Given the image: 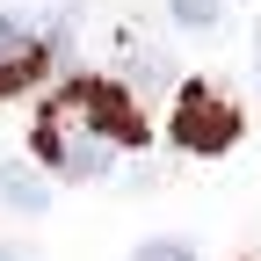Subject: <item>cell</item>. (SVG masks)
<instances>
[{
	"mask_svg": "<svg viewBox=\"0 0 261 261\" xmlns=\"http://www.w3.org/2000/svg\"><path fill=\"white\" fill-rule=\"evenodd\" d=\"M254 73H261V29H254Z\"/></svg>",
	"mask_w": 261,
	"mask_h": 261,
	"instance_id": "9c48e42d",
	"label": "cell"
},
{
	"mask_svg": "<svg viewBox=\"0 0 261 261\" xmlns=\"http://www.w3.org/2000/svg\"><path fill=\"white\" fill-rule=\"evenodd\" d=\"M167 130H174L181 152H232V145H240V109L225 102L218 87H181Z\"/></svg>",
	"mask_w": 261,
	"mask_h": 261,
	"instance_id": "7a4b0ae2",
	"label": "cell"
},
{
	"mask_svg": "<svg viewBox=\"0 0 261 261\" xmlns=\"http://www.w3.org/2000/svg\"><path fill=\"white\" fill-rule=\"evenodd\" d=\"M37 152H44V167L65 174V181H94V174L116 160V145H109L73 102H65V94L44 102V116H37Z\"/></svg>",
	"mask_w": 261,
	"mask_h": 261,
	"instance_id": "6da1fadb",
	"label": "cell"
},
{
	"mask_svg": "<svg viewBox=\"0 0 261 261\" xmlns=\"http://www.w3.org/2000/svg\"><path fill=\"white\" fill-rule=\"evenodd\" d=\"M0 203L8 211H51V174H37L29 160H0Z\"/></svg>",
	"mask_w": 261,
	"mask_h": 261,
	"instance_id": "5b68a950",
	"label": "cell"
},
{
	"mask_svg": "<svg viewBox=\"0 0 261 261\" xmlns=\"http://www.w3.org/2000/svg\"><path fill=\"white\" fill-rule=\"evenodd\" d=\"M130 261H196V247H189V240H145Z\"/></svg>",
	"mask_w": 261,
	"mask_h": 261,
	"instance_id": "52a82bcc",
	"label": "cell"
},
{
	"mask_svg": "<svg viewBox=\"0 0 261 261\" xmlns=\"http://www.w3.org/2000/svg\"><path fill=\"white\" fill-rule=\"evenodd\" d=\"M65 102H73L94 130H102L109 145H138L145 138V123H138V102H130V94L116 87V80H73L65 87Z\"/></svg>",
	"mask_w": 261,
	"mask_h": 261,
	"instance_id": "3957f363",
	"label": "cell"
},
{
	"mask_svg": "<svg viewBox=\"0 0 261 261\" xmlns=\"http://www.w3.org/2000/svg\"><path fill=\"white\" fill-rule=\"evenodd\" d=\"M0 261H29V254H22V247H0Z\"/></svg>",
	"mask_w": 261,
	"mask_h": 261,
	"instance_id": "ba28073f",
	"label": "cell"
},
{
	"mask_svg": "<svg viewBox=\"0 0 261 261\" xmlns=\"http://www.w3.org/2000/svg\"><path fill=\"white\" fill-rule=\"evenodd\" d=\"M44 65H51V44L37 37V29H29V22H0V102L22 94Z\"/></svg>",
	"mask_w": 261,
	"mask_h": 261,
	"instance_id": "277c9868",
	"label": "cell"
},
{
	"mask_svg": "<svg viewBox=\"0 0 261 261\" xmlns=\"http://www.w3.org/2000/svg\"><path fill=\"white\" fill-rule=\"evenodd\" d=\"M167 8H174V22H181V29H211V22L225 15L218 0H167Z\"/></svg>",
	"mask_w": 261,
	"mask_h": 261,
	"instance_id": "8992f818",
	"label": "cell"
}]
</instances>
